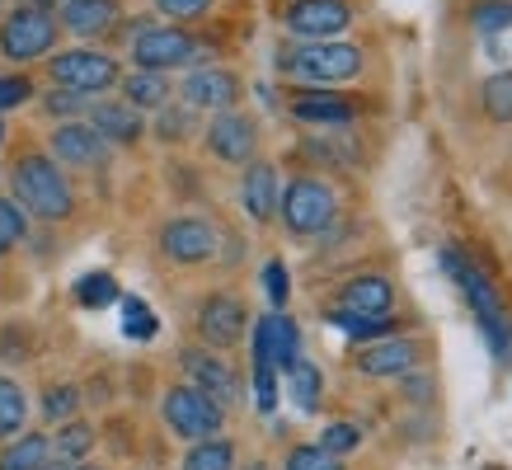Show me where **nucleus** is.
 <instances>
[{
    "label": "nucleus",
    "mask_w": 512,
    "mask_h": 470,
    "mask_svg": "<svg viewBox=\"0 0 512 470\" xmlns=\"http://www.w3.org/2000/svg\"><path fill=\"white\" fill-rule=\"evenodd\" d=\"M278 71L296 85H343V80L362 76V47L343 43V38H320V43H287L278 52Z\"/></svg>",
    "instance_id": "1"
},
{
    "label": "nucleus",
    "mask_w": 512,
    "mask_h": 470,
    "mask_svg": "<svg viewBox=\"0 0 512 470\" xmlns=\"http://www.w3.org/2000/svg\"><path fill=\"white\" fill-rule=\"evenodd\" d=\"M10 184H15V203L38 221H66L76 212V193L66 184L62 165L43 151H29V156L15 160V174H10Z\"/></svg>",
    "instance_id": "2"
},
{
    "label": "nucleus",
    "mask_w": 512,
    "mask_h": 470,
    "mask_svg": "<svg viewBox=\"0 0 512 470\" xmlns=\"http://www.w3.org/2000/svg\"><path fill=\"white\" fill-rule=\"evenodd\" d=\"M57 5H47V0H24L15 5L10 15L0 19V57L15 66H29V62H43L52 57V47H57Z\"/></svg>",
    "instance_id": "3"
},
{
    "label": "nucleus",
    "mask_w": 512,
    "mask_h": 470,
    "mask_svg": "<svg viewBox=\"0 0 512 470\" xmlns=\"http://www.w3.org/2000/svg\"><path fill=\"white\" fill-rule=\"evenodd\" d=\"M334 212H339V198H334V188H329L325 179H315V174H296L278 193V217L296 240H315V235L334 221Z\"/></svg>",
    "instance_id": "4"
},
{
    "label": "nucleus",
    "mask_w": 512,
    "mask_h": 470,
    "mask_svg": "<svg viewBox=\"0 0 512 470\" xmlns=\"http://www.w3.org/2000/svg\"><path fill=\"white\" fill-rule=\"evenodd\" d=\"M47 80H52V90H71L80 99H94V94H109L123 80V66L113 62L109 52L71 47V52L47 57Z\"/></svg>",
    "instance_id": "5"
},
{
    "label": "nucleus",
    "mask_w": 512,
    "mask_h": 470,
    "mask_svg": "<svg viewBox=\"0 0 512 470\" xmlns=\"http://www.w3.org/2000/svg\"><path fill=\"white\" fill-rule=\"evenodd\" d=\"M202 57V38H193L179 24H141L132 33V62L137 71H174V66H193Z\"/></svg>",
    "instance_id": "6"
},
{
    "label": "nucleus",
    "mask_w": 512,
    "mask_h": 470,
    "mask_svg": "<svg viewBox=\"0 0 512 470\" xmlns=\"http://www.w3.org/2000/svg\"><path fill=\"white\" fill-rule=\"evenodd\" d=\"M165 423H170L174 438L184 442H202V438H221V423H226V409L217 400H207L198 386H174L165 395Z\"/></svg>",
    "instance_id": "7"
},
{
    "label": "nucleus",
    "mask_w": 512,
    "mask_h": 470,
    "mask_svg": "<svg viewBox=\"0 0 512 470\" xmlns=\"http://www.w3.org/2000/svg\"><path fill=\"white\" fill-rule=\"evenodd\" d=\"M282 24L296 43H320V38H339L353 24V5L348 0H292L282 10Z\"/></svg>",
    "instance_id": "8"
},
{
    "label": "nucleus",
    "mask_w": 512,
    "mask_h": 470,
    "mask_svg": "<svg viewBox=\"0 0 512 470\" xmlns=\"http://www.w3.org/2000/svg\"><path fill=\"white\" fill-rule=\"evenodd\" d=\"M207 151L221 160V165H249L254 151H259V123L249 113H217V123L207 127Z\"/></svg>",
    "instance_id": "9"
},
{
    "label": "nucleus",
    "mask_w": 512,
    "mask_h": 470,
    "mask_svg": "<svg viewBox=\"0 0 512 470\" xmlns=\"http://www.w3.org/2000/svg\"><path fill=\"white\" fill-rule=\"evenodd\" d=\"M254 362H268L273 372H287L296 358H301V329L287 311H268L259 325H254Z\"/></svg>",
    "instance_id": "10"
},
{
    "label": "nucleus",
    "mask_w": 512,
    "mask_h": 470,
    "mask_svg": "<svg viewBox=\"0 0 512 470\" xmlns=\"http://www.w3.org/2000/svg\"><path fill=\"white\" fill-rule=\"evenodd\" d=\"M160 250L174 264H207L217 254V226L202 217H174L160 226Z\"/></svg>",
    "instance_id": "11"
},
{
    "label": "nucleus",
    "mask_w": 512,
    "mask_h": 470,
    "mask_svg": "<svg viewBox=\"0 0 512 470\" xmlns=\"http://www.w3.org/2000/svg\"><path fill=\"white\" fill-rule=\"evenodd\" d=\"M245 325H249V306L240 297H231V292H212L198 306V334L212 348H235Z\"/></svg>",
    "instance_id": "12"
},
{
    "label": "nucleus",
    "mask_w": 512,
    "mask_h": 470,
    "mask_svg": "<svg viewBox=\"0 0 512 470\" xmlns=\"http://www.w3.org/2000/svg\"><path fill=\"white\" fill-rule=\"evenodd\" d=\"M52 160L71 170H99L109 160V141L99 137L90 123H62L52 132Z\"/></svg>",
    "instance_id": "13"
},
{
    "label": "nucleus",
    "mask_w": 512,
    "mask_h": 470,
    "mask_svg": "<svg viewBox=\"0 0 512 470\" xmlns=\"http://www.w3.org/2000/svg\"><path fill=\"white\" fill-rule=\"evenodd\" d=\"M184 372H188V386H198L207 400H217L221 409H231L240 400V376L217 358V353H202V348H188L184 353Z\"/></svg>",
    "instance_id": "14"
},
{
    "label": "nucleus",
    "mask_w": 512,
    "mask_h": 470,
    "mask_svg": "<svg viewBox=\"0 0 512 470\" xmlns=\"http://www.w3.org/2000/svg\"><path fill=\"white\" fill-rule=\"evenodd\" d=\"M179 90H184V104L193 113L198 109L226 113V109H235V99H240V76H235V71H221V66H198Z\"/></svg>",
    "instance_id": "15"
},
{
    "label": "nucleus",
    "mask_w": 512,
    "mask_h": 470,
    "mask_svg": "<svg viewBox=\"0 0 512 470\" xmlns=\"http://www.w3.org/2000/svg\"><path fill=\"white\" fill-rule=\"evenodd\" d=\"M395 306V287L381 273H357L339 287V311L343 315H367V320H386Z\"/></svg>",
    "instance_id": "16"
},
{
    "label": "nucleus",
    "mask_w": 512,
    "mask_h": 470,
    "mask_svg": "<svg viewBox=\"0 0 512 470\" xmlns=\"http://www.w3.org/2000/svg\"><path fill=\"white\" fill-rule=\"evenodd\" d=\"M419 362V344L414 339H372V344H362L357 353V372L362 376H409V367Z\"/></svg>",
    "instance_id": "17"
},
{
    "label": "nucleus",
    "mask_w": 512,
    "mask_h": 470,
    "mask_svg": "<svg viewBox=\"0 0 512 470\" xmlns=\"http://www.w3.org/2000/svg\"><path fill=\"white\" fill-rule=\"evenodd\" d=\"M85 123L104 141H113V146H132V141H141V132H146L141 109H132L127 99H99V104H90Z\"/></svg>",
    "instance_id": "18"
},
{
    "label": "nucleus",
    "mask_w": 512,
    "mask_h": 470,
    "mask_svg": "<svg viewBox=\"0 0 512 470\" xmlns=\"http://www.w3.org/2000/svg\"><path fill=\"white\" fill-rule=\"evenodd\" d=\"M292 118L306 127H348L357 118V104L334 90H306L292 99Z\"/></svg>",
    "instance_id": "19"
},
{
    "label": "nucleus",
    "mask_w": 512,
    "mask_h": 470,
    "mask_svg": "<svg viewBox=\"0 0 512 470\" xmlns=\"http://www.w3.org/2000/svg\"><path fill=\"white\" fill-rule=\"evenodd\" d=\"M123 15V5L118 0H62L57 5V24L66 33H76V38H99V33H109Z\"/></svg>",
    "instance_id": "20"
},
{
    "label": "nucleus",
    "mask_w": 512,
    "mask_h": 470,
    "mask_svg": "<svg viewBox=\"0 0 512 470\" xmlns=\"http://www.w3.org/2000/svg\"><path fill=\"white\" fill-rule=\"evenodd\" d=\"M278 170L268 165V160H249L245 170V184H240V203H245V212L254 221H273L278 217Z\"/></svg>",
    "instance_id": "21"
},
{
    "label": "nucleus",
    "mask_w": 512,
    "mask_h": 470,
    "mask_svg": "<svg viewBox=\"0 0 512 470\" xmlns=\"http://www.w3.org/2000/svg\"><path fill=\"white\" fill-rule=\"evenodd\" d=\"M442 268L451 273V282L461 287L470 297V306H475V315H503V301H498V292L484 282V273L475 264H470L461 250H442Z\"/></svg>",
    "instance_id": "22"
},
{
    "label": "nucleus",
    "mask_w": 512,
    "mask_h": 470,
    "mask_svg": "<svg viewBox=\"0 0 512 470\" xmlns=\"http://www.w3.org/2000/svg\"><path fill=\"white\" fill-rule=\"evenodd\" d=\"M94 452V423L85 419H66L62 428H57V438H52V461L62 470L80 466V461H90Z\"/></svg>",
    "instance_id": "23"
},
{
    "label": "nucleus",
    "mask_w": 512,
    "mask_h": 470,
    "mask_svg": "<svg viewBox=\"0 0 512 470\" xmlns=\"http://www.w3.org/2000/svg\"><path fill=\"white\" fill-rule=\"evenodd\" d=\"M47 461H52V438L43 433H19L0 452V470H43Z\"/></svg>",
    "instance_id": "24"
},
{
    "label": "nucleus",
    "mask_w": 512,
    "mask_h": 470,
    "mask_svg": "<svg viewBox=\"0 0 512 470\" xmlns=\"http://www.w3.org/2000/svg\"><path fill=\"white\" fill-rule=\"evenodd\" d=\"M118 85H123V99L132 109H160V104H170V80L160 76V71H132Z\"/></svg>",
    "instance_id": "25"
},
{
    "label": "nucleus",
    "mask_w": 512,
    "mask_h": 470,
    "mask_svg": "<svg viewBox=\"0 0 512 470\" xmlns=\"http://www.w3.org/2000/svg\"><path fill=\"white\" fill-rule=\"evenodd\" d=\"M282 376H287V386H292L296 409L315 414V409H320V395H325V376H320V367H315V362H306V358H296Z\"/></svg>",
    "instance_id": "26"
},
{
    "label": "nucleus",
    "mask_w": 512,
    "mask_h": 470,
    "mask_svg": "<svg viewBox=\"0 0 512 470\" xmlns=\"http://www.w3.org/2000/svg\"><path fill=\"white\" fill-rule=\"evenodd\" d=\"M24 419H29V400L19 391V381L0 376V442H10L24 433Z\"/></svg>",
    "instance_id": "27"
},
{
    "label": "nucleus",
    "mask_w": 512,
    "mask_h": 470,
    "mask_svg": "<svg viewBox=\"0 0 512 470\" xmlns=\"http://www.w3.org/2000/svg\"><path fill=\"white\" fill-rule=\"evenodd\" d=\"M235 466V447L226 438H202L188 447V456L179 461V470H231Z\"/></svg>",
    "instance_id": "28"
},
{
    "label": "nucleus",
    "mask_w": 512,
    "mask_h": 470,
    "mask_svg": "<svg viewBox=\"0 0 512 470\" xmlns=\"http://www.w3.org/2000/svg\"><path fill=\"white\" fill-rule=\"evenodd\" d=\"M480 109L489 123H512V71H498L480 85Z\"/></svg>",
    "instance_id": "29"
},
{
    "label": "nucleus",
    "mask_w": 512,
    "mask_h": 470,
    "mask_svg": "<svg viewBox=\"0 0 512 470\" xmlns=\"http://www.w3.org/2000/svg\"><path fill=\"white\" fill-rule=\"evenodd\" d=\"M76 301L85 306V311H104V306H113V301H118V282H113V273H85V278L76 282Z\"/></svg>",
    "instance_id": "30"
},
{
    "label": "nucleus",
    "mask_w": 512,
    "mask_h": 470,
    "mask_svg": "<svg viewBox=\"0 0 512 470\" xmlns=\"http://www.w3.org/2000/svg\"><path fill=\"white\" fill-rule=\"evenodd\" d=\"M470 29L475 33H508L512 29V0H475V5H470Z\"/></svg>",
    "instance_id": "31"
},
{
    "label": "nucleus",
    "mask_w": 512,
    "mask_h": 470,
    "mask_svg": "<svg viewBox=\"0 0 512 470\" xmlns=\"http://www.w3.org/2000/svg\"><path fill=\"white\" fill-rule=\"evenodd\" d=\"M29 235V212L15 198H0V254H10Z\"/></svg>",
    "instance_id": "32"
},
{
    "label": "nucleus",
    "mask_w": 512,
    "mask_h": 470,
    "mask_svg": "<svg viewBox=\"0 0 512 470\" xmlns=\"http://www.w3.org/2000/svg\"><path fill=\"white\" fill-rule=\"evenodd\" d=\"M193 132V109L188 104H160L156 109V137L160 141H184Z\"/></svg>",
    "instance_id": "33"
},
{
    "label": "nucleus",
    "mask_w": 512,
    "mask_h": 470,
    "mask_svg": "<svg viewBox=\"0 0 512 470\" xmlns=\"http://www.w3.org/2000/svg\"><path fill=\"white\" fill-rule=\"evenodd\" d=\"M76 409H80V391L76 386H47L43 395V419L47 423H66V419H76Z\"/></svg>",
    "instance_id": "34"
},
{
    "label": "nucleus",
    "mask_w": 512,
    "mask_h": 470,
    "mask_svg": "<svg viewBox=\"0 0 512 470\" xmlns=\"http://www.w3.org/2000/svg\"><path fill=\"white\" fill-rule=\"evenodd\" d=\"M357 442H362V428L357 423H348V419H339V423H329L325 433H320V452H329V456H348V452H357Z\"/></svg>",
    "instance_id": "35"
},
{
    "label": "nucleus",
    "mask_w": 512,
    "mask_h": 470,
    "mask_svg": "<svg viewBox=\"0 0 512 470\" xmlns=\"http://www.w3.org/2000/svg\"><path fill=\"white\" fill-rule=\"evenodd\" d=\"M123 329H127V339H156V315L146 311V301L141 297H123Z\"/></svg>",
    "instance_id": "36"
},
{
    "label": "nucleus",
    "mask_w": 512,
    "mask_h": 470,
    "mask_svg": "<svg viewBox=\"0 0 512 470\" xmlns=\"http://www.w3.org/2000/svg\"><path fill=\"white\" fill-rule=\"evenodd\" d=\"M329 320H334V325H339L348 339H362V344H372V339H386V334H390V315H386V320H367V315H343V311H334Z\"/></svg>",
    "instance_id": "37"
},
{
    "label": "nucleus",
    "mask_w": 512,
    "mask_h": 470,
    "mask_svg": "<svg viewBox=\"0 0 512 470\" xmlns=\"http://www.w3.org/2000/svg\"><path fill=\"white\" fill-rule=\"evenodd\" d=\"M480 334H484V344H489V353H494L498 362L512 358V329H508L503 315H480Z\"/></svg>",
    "instance_id": "38"
},
{
    "label": "nucleus",
    "mask_w": 512,
    "mask_h": 470,
    "mask_svg": "<svg viewBox=\"0 0 512 470\" xmlns=\"http://www.w3.org/2000/svg\"><path fill=\"white\" fill-rule=\"evenodd\" d=\"M264 292H268V301H273V311H287L292 278H287V264H282V259H268L264 264Z\"/></svg>",
    "instance_id": "39"
},
{
    "label": "nucleus",
    "mask_w": 512,
    "mask_h": 470,
    "mask_svg": "<svg viewBox=\"0 0 512 470\" xmlns=\"http://www.w3.org/2000/svg\"><path fill=\"white\" fill-rule=\"evenodd\" d=\"M287 470H343V461L320 452L315 442H306V447H292V452H287Z\"/></svg>",
    "instance_id": "40"
},
{
    "label": "nucleus",
    "mask_w": 512,
    "mask_h": 470,
    "mask_svg": "<svg viewBox=\"0 0 512 470\" xmlns=\"http://www.w3.org/2000/svg\"><path fill=\"white\" fill-rule=\"evenodd\" d=\"M43 109L52 113V118H71V123H80V118L90 113V99H80V94H71V90H47Z\"/></svg>",
    "instance_id": "41"
},
{
    "label": "nucleus",
    "mask_w": 512,
    "mask_h": 470,
    "mask_svg": "<svg viewBox=\"0 0 512 470\" xmlns=\"http://www.w3.org/2000/svg\"><path fill=\"white\" fill-rule=\"evenodd\" d=\"M254 400H259V414H273L278 405V372L268 362H254Z\"/></svg>",
    "instance_id": "42"
},
{
    "label": "nucleus",
    "mask_w": 512,
    "mask_h": 470,
    "mask_svg": "<svg viewBox=\"0 0 512 470\" xmlns=\"http://www.w3.org/2000/svg\"><path fill=\"white\" fill-rule=\"evenodd\" d=\"M151 5H156L165 19H179V24H188V19H202V15H207L217 0H151Z\"/></svg>",
    "instance_id": "43"
},
{
    "label": "nucleus",
    "mask_w": 512,
    "mask_h": 470,
    "mask_svg": "<svg viewBox=\"0 0 512 470\" xmlns=\"http://www.w3.org/2000/svg\"><path fill=\"white\" fill-rule=\"evenodd\" d=\"M33 99V80L29 76H0V113L5 109H19Z\"/></svg>",
    "instance_id": "44"
},
{
    "label": "nucleus",
    "mask_w": 512,
    "mask_h": 470,
    "mask_svg": "<svg viewBox=\"0 0 512 470\" xmlns=\"http://www.w3.org/2000/svg\"><path fill=\"white\" fill-rule=\"evenodd\" d=\"M245 470H268V461H245Z\"/></svg>",
    "instance_id": "45"
},
{
    "label": "nucleus",
    "mask_w": 512,
    "mask_h": 470,
    "mask_svg": "<svg viewBox=\"0 0 512 470\" xmlns=\"http://www.w3.org/2000/svg\"><path fill=\"white\" fill-rule=\"evenodd\" d=\"M71 470H104V466H90V461H80V466H71Z\"/></svg>",
    "instance_id": "46"
},
{
    "label": "nucleus",
    "mask_w": 512,
    "mask_h": 470,
    "mask_svg": "<svg viewBox=\"0 0 512 470\" xmlns=\"http://www.w3.org/2000/svg\"><path fill=\"white\" fill-rule=\"evenodd\" d=\"M43 470H62V466H57V461H47V466Z\"/></svg>",
    "instance_id": "47"
},
{
    "label": "nucleus",
    "mask_w": 512,
    "mask_h": 470,
    "mask_svg": "<svg viewBox=\"0 0 512 470\" xmlns=\"http://www.w3.org/2000/svg\"><path fill=\"white\" fill-rule=\"evenodd\" d=\"M0 137H5V127H0Z\"/></svg>",
    "instance_id": "48"
}]
</instances>
